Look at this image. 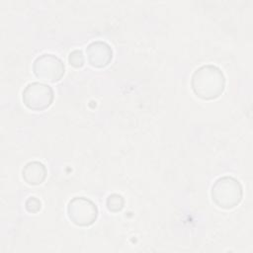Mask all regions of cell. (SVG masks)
Returning a JSON list of instances; mask_svg holds the SVG:
<instances>
[{"mask_svg": "<svg viewBox=\"0 0 253 253\" xmlns=\"http://www.w3.org/2000/svg\"><path fill=\"white\" fill-rule=\"evenodd\" d=\"M106 206L110 211H120L125 206V199L122 195L111 194L106 200Z\"/></svg>", "mask_w": 253, "mask_h": 253, "instance_id": "8", "label": "cell"}, {"mask_svg": "<svg viewBox=\"0 0 253 253\" xmlns=\"http://www.w3.org/2000/svg\"><path fill=\"white\" fill-rule=\"evenodd\" d=\"M54 94L52 88L42 82H31L22 92L24 105L32 110L41 112L47 109L53 102Z\"/></svg>", "mask_w": 253, "mask_h": 253, "instance_id": "3", "label": "cell"}, {"mask_svg": "<svg viewBox=\"0 0 253 253\" xmlns=\"http://www.w3.org/2000/svg\"><path fill=\"white\" fill-rule=\"evenodd\" d=\"M47 175V170L44 164L40 161H29L22 169V177L29 185L42 184Z\"/></svg>", "mask_w": 253, "mask_h": 253, "instance_id": "7", "label": "cell"}, {"mask_svg": "<svg viewBox=\"0 0 253 253\" xmlns=\"http://www.w3.org/2000/svg\"><path fill=\"white\" fill-rule=\"evenodd\" d=\"M34 74L44 81L57 82L65 72L62 60L52 53H42L36 57L33 62Z\"/></svg>", "mask_w": 253, "mask_h": 253, "instance_id": "5", "label": "cell"}, {"mask_svg": "<svg viewBox=\"0 0 253 253\" xmlns=\"http://www.w3.org/2000/svg\"><path fill=\"white\" fill-rule=\"evenodd\" d=\"M25 209L30 213H37L42 209V202L37 197H29L25 202Z\"/></svg>", "mask_w": 253, "mask_h": 253, "instance_id": "10", "label": "cell"}, {"mask_svg": "<svg viewBox=\"0 0 253 253\" xmlns=\"http://www.w3.org/2000/svg\"><path fill=\"white\" fill-rule=\"evenodd\" d=\"M86 56L88 63L96 68H103L109 65L113 58V49L103 41L90 42L86 47Z\"/></svg>", "mask_w": 253, "mask_h": 253, "instance_id": "6", "label": "cell"}, {"mask_svg": "<svg viewBox=\"0 0 253 253\" xmlns=\"http://www.w3.org/2000/svg\"><path fill=\"white\" fill-rule=\"evenodd\" d=\"M84 61H85V58H84L83 52L80 49H74L68 55V62L73 67L78 68L83 66Z\"/></svg>", "mask_w": 253, "mask_h": 253, "instance_id": "9", "label": "cell"}, {"mask_svg": "<svg viewBox=\"0 0 253 253\" xmlns=\"http://www.w3.org/2000/svg\"><path fill=\"white\" fill-rule=\"evenodd\" d=\"M68 218L78 226L92 225L98 217L96 204L86 197H74L67 205Z\"/></svg>", "mask_w": 253, "mask_h": 253, "instance_id": "4", "label": "cell"}, {"mask_svg": "<svg viewBox=\"0 0 253 253\" xmlns=\"http://www.w3.org/2000/svg\"><path fill=\"white\" fill-rule=\"evenodd\" d=\"M243 189L240 182L231 176L217 178L211 189L212 202L221 209L230 210L239 205L242 200Z\"/></svg>", "mask_w": 253, "mask_h": 253, "instance_id": "2", "label": "cell"}, {"mask_svg": "<svg viewBox=\"0 0 253 253\" xmlns=\"http://www.w3.org/2000/svg\"><path fill=\"white\" fill-rule=\"evenodd\" d=\"M191 87L197 97L203 100H213L222 94L225 88V76L219 67L205 64L193 72Z\"/></svg>", "mask_w": 253, "mask_h": 253, "instance_id": "1", "label": "cell"}]
</instances>
